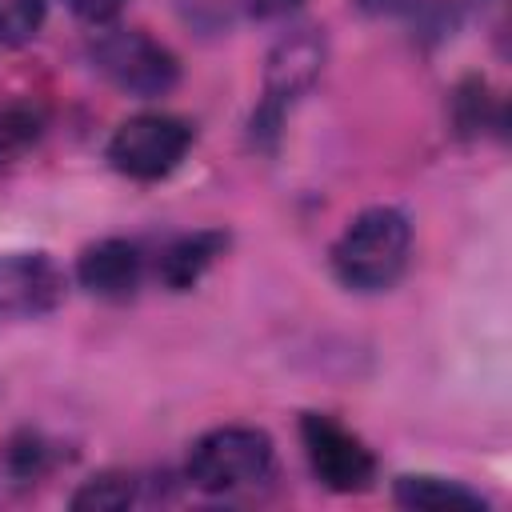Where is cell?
Returning a JSON list of instances; mask_svg holds the SVG:
<instances>
[{
    "instance_id": "cell-1",
    "label": "cell",
    "mask_w": 512,
    "mask_h": 512,
    "mask_svg": "<svg viewBox=\"0 0 512 512\" xmlns=\"http://www.w3.org/2000/svg\"><path fill=\"white\" fill-rule=\"evenodd\" d=\"M412 256V224L400 208L376 204L356 212L336 236L328 264L332 276L352 292H384L392 288Z\"/></svg>"
},
{
    "instance_id": "cell-2",
    "label": "cell",
    "mask_w": 512,
    "mask_h": 512,
    "mask_svg": "<svg viewBox=\"0 0 512 512\" xmlns=\"http://www.w3.org/2000/svg\"><path fill=\"white\" fill-rule=\"evenodd\" d=\"M272 464H276V448L264 428L220 424L200 440H192L184 476L192 480V488L208 496H232L264 484L272 476Z\"/></svg>"
},
{
    "instance_id": "cell-3",
    "label": "cell",
    "mask_w": 512,
    "mask_h": 512,
    "mask_svg": "<svg viewBox=\"0 0 512 512\" xmlns=\"http://www.w3.org/2000/svg\"><path fill=\"white\" fill-rule=\"evenodd\" d=\"M328 60V44L324 32L312 24H300L292 32H284L268 60H264V100L252 112V140H272L288 116V108L312 92V84L320 80Z\"/></svg>"
},
{
    "instance_id": "cell-4",
    "label": "cell",
    "mask_w": 512,
    "mask_h": 512,
    "mask_svg": "<svg viewBox=\"0 0 512 512\" xmlns=\"http://www.w3.org/2000/svg\"><path fill=\"white\" fill-rule=\"evenodd\" d=\"M92 68L124 96L156 100L180 84V60L168 44L140 28H108L88 44Z\"/></svg>"
},
{
    "instance_id": "cell-5",
    "label": "cell",
    "mask_w": 512,
    "mask_h": 512,
    "mask_svg": "<svg viewBox=\"0 0 512 512\" xmlns=\"http://www.w3.org/2000/svg\"><path fill=\"white\" fill-rule=\"evenodd\" d=\"M192 140H196V128L188 120L168 116V112H140V116H128L112 132L108 164L128 180L152 184V180L172 176L184 164Z\"/></svg>"
},
{
    "instance_id": "cell-6",
    "label": "cell",
    "mask_w": 512,
    "mask_h": 512,
    "mask_svg": "<svg viewBox=\"0 0 512 512\" xmlns=\"http://www.w3.org/2000/svg\"><path fill=\"white\" fill-rule=\"evenodd\" d=\"M300 444L308 456L312 476L332 492H364L376 480V456L372 448L344 428L336 416L304 412L300 416Z\"/></svg>"
},
{
    "instance_id": "cell-7",
    "label": "cell",
    "mask_w": 512,
    "mask_h": 512,
    "mask_svg": "<svg viewBox=\"0 0 512 512\" xmlns=\"http://www.w3.org/2000/svg\"><path fill=\"white\" fill-rule=\"evenodd\" d=\"M64 288V272L48 252H0V324L56 312Z\"/></svg>"
},
{
    "instance_id": "cell-8",
    "label": "cell",
    "mask_w": 512,
    "mask_h": 512,
    "mask_svg": "<svg viewBox=\"0 0 512 512\" xmlns=\"http://www.w3.org/2000/svg\"><path fill=\"white\" fill-rule=\"evenodd\" d=\"M76 280L84 292H92L100 300H128V296H136V288L144 280V252L120 236L96 240L80 252Z\"/></svg>"
},
{
    "instance_id": "cell-9",
    "label": "cell",
    "mask_w": 512,
    "mask_h": 512,
    "mask_svg": "<svg viewBox=\"0 0 512 512\" xmlns=\"http://www.w3.org/2000/svg\"><path fill=\"white\" fill-rule=\"evenodd\" d=\"M228 252V232L224 228H196L176 236L160 256H156V276L168 292H188L200 284V276Z\"/></svg>"
},
{
    "instance_id": "cell-10",
    "label": "cell",
    "mask_w": 512,
    "mask_h": 512,
    "mask_svg": "<svg viewBox=\"0 0 512 512\" xmlns=\"http://www.w3.org/2000/svg\"><path fill=\"white\" fill-rule=\"evenodd\" d=\"M392 500L400 508H420V512H440V508H488V500L468 488L464 480L432 476V472H404L392 484Z\"/></svg>"
},
{
    "instance_id": "cell-11",
    "label": "cell",
    "mask_w": 512,
    "mask_h": 512,
    "mask_svg": "<svg viewBox=\"0 0 512 512\" xmlns=\"http://www.w3.org/2000/svg\"><path fill=\"white\" fill-rule=\"evenodd\" d=\"M360 8L376 16H400L408 28L428 36H444L456 24V12L448 0H360Z\"/></svg>"
},
{
    "instance_id": "cell-12",
    "label": "cell",
    "mask_w": 512,
    "mask_h": 512,
    "mask_svg": "<svg viewBox=\"0 0 512 512\" xmlns=\"http://www.w3.org/2000/svg\"><path fill=\"white\" fill-rule=\"evenodd\" d=\"M44 104L32 96H4L0 100V156L28 148L44 132Z\"/></svg>"
},
{
    "instance_id": "cell-13",
    "label": "cell",
    "mask_w": 512,
    "mask_h": 512,
    "mask_svg": "<svg viewBox=\"0 0 512 512\" xmlns=\"http://www.w3.org/2000/svg\"><path fill=\"white\" fill-rule=\"evenodd\" d=\"M136 500V476L128 472H100L92 480H84L76 492H72V508L76 512H120Z\"/></svg>"
},
{
    "instance_id": "cell-14",
    "label": "cell",
    "mask_w": 512,
    "mask_h": 512,
    "mask_svg": "<svg viewBox=\"0 0 512 512\" xmlns=\"http://www.w3.org/2000/svg\"><path fill=\"white\" fill-rule=\"evenodd\" d=\"M44 8L48 0H0V44H28L44 24Z\"/></svg>"
},
{
    "instance_id": "cell-15",
    "label": "cell",
    "mask_w": 512,
    "mask_h": 512,
    "mask_svg": "<svg viewBox=\"0 0 512 512\" xmlns=\"http://www.w3.org/2000/svg\"><path fill=\"white\" fill-rule=\"evenodd\" d=\"M52 464H56V452H52V444L40 432L12 436V444H8V468H12L16 480H40Z\"/></svg>"
},
{
    "instance_id": "cell-16",
    "label": "cell",
    "mask_w": 512,
    "mask_h": 512,
    "mask_svg": "<svg viewBox=\"0 0 512 512\" xmlns=\"http://www.w3.org/2000/svg\"><path fill=\"white\" fill-rule=\"evenodd\" d=\"M124 4L128 0H64V8L76 20H84V24H108V20H116Z\"/></svg>"
},
{
    "instance_id": "cell-17",
    "label": "cell",
    "mask_w": 512,
    "mask_h": 512,
    "mask_svg": "<svg viewBox=\"0 0 512 512\" xmlns=\"http://www.w3.org/2000/svg\"><path fill=\"white\" fill-rule=\"evenodd\" d=\"M296 4H300V0H240V8H244L248 16H256V20H280V16H288Z\"/></svg>"
}]
</instances>
